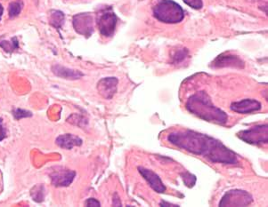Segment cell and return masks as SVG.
<instances>
[{"instance_id":"cell-1","label":"cell","mask_w":268,"mask_h":207,"mask_svg":"<svg viewBox=\"0 0 268 207\" xmlns=\"http://www.w3.org/2000/svg\"><path fill=\"white\" fill-rule=\"evenodd\" d=\"M168 141L181 150L192 154L202 156L212 163L223 165H236L237 156L229 150L221 141L203 133L185 130L171 132L168 135Z\"/></svg>"},{"instance_id":"cell-4","label":"cell","mask_w":268,"mask_h":207,"mask_svg":"<svg viewBox=\"0 0 268 207\" xmlns=\"http://www.w3.org/2000/svg\"><path fill=\"white\" fill-rule=\"evenodd\" d=\"M237 136L239 137L241 141H245L247 143L252 144V145L268 143V124H259V125H256L254 127L243 130L238 132Z\"/></svg>"},{"instance_id":"cell-18","label":"cell","mask_w":268,"mask_h":207,"mask_svg":"<svg viewBox=\"0 0 268 207\" xmlns=\"http://www.w3.org/2000/svg\"><path fill=\"white\" fill-rule=\"evenodd\" d=\"M188 51L186 49H182V50H179L178 52H176V53L173 56V62L174 63H180L181 62H183V60L187 56Z\"/></svg>"},{"instance_id":"cell-22","label":"cell","mask_w":268,"mask_h":207,"mask_svg":"<svg viewBox=\"0 0 268 207\" xmlns=\"http://www.w3.org/2000/svg\"><path fill=\"white\" fill-rule=\"evenodd\" d=\"M113 199H115V201L113 200V206H115V207H121L122 206V204H121V200H120V198H119L118 195L115 194Z\"/></svg>"},{"instance_id":"cell-8","label":"cell","mask_w":268,"mask_h":207,"mask_svg":"<svg viewBox=\"0 0 268 207\" xmlns=\"http://www.w3.org/2000/svg\"><path fill=\"white\" fill-rule=\"evenodd\" d=\"M138 172L143 176V179L147 181L148 184L152 190L156 191L157 193H164L166 191V186L161 181V178L155 172L149 170L147 168L139 166Z\"/></svg>"},{"instance_id":"cell-24","label":"cell","mask_w":268,"mask_h":207,"mask_svg":"<svg viewBox=\"0 0 268 207\" xmlns=\"http://www.w3.org/2000/svg\"><path fill=\"white\" fill-rule=\"evenodd\" d=\"M3 12H4V8H3L2 4H0V20H1V17H2V14H3Z\"/></svg>"},{"instance_id":"cell-16","label":"cell","mask_w":268,"mask_h":207,"mask_svg":"<svg viewBox=\"0 0 268 207\" xmlns=\"http://www.w3.org/2000/svg\"><path fill=\"white\" fill-rule=\"evenodd\" d=\"M23 2L17 0V1H14L12 3H10L9 8H8V13H9V16L11 18L16 17L18 16L22 9H23Z\"/></svg>"},{"instance_id":"cell-11","label":"cell","mask_w":268,"mask_h":207,"mask_svg":"<svg viewBox=\"0 0 268 207\" xmlns=\"http://www.w3.org/2000/svg\"><path fill=\"white\" fill-rule=\"evenodd\" d=\"M76 175V172L72 170L57 169L51 173L52 182L56 187H67L72 183Z\"/></svg>"},{"instance_id":"cell-2","label":"cell","mask_w":268,"mask_h":207,"mask_svg":"<svg viewBox=\"0 0 268 207\" xmlns=\"http://www.w3.org/2000/svg\"><path fill=\"white\" fill-rule=\"evenodd\" d=\"M186 109L198 118L208 122L225 124L228 116L212 103L210 96L205 92H198L188 99Z\"/></svg>"},{"instance_id":"cell-15","label":"cell","mask_w":268,"mask_h":207,"mask_svg":"<svg viewBox=\"0 0 268 207\" xmlns=\"http://www.w3.org/2000/svg\"><path fill=\"white\" fill-rule=\"evenodd\" d=\"M64 22V14L61 11H53L50 16V23L54 28L59 29L63 26Z\"/></svg>"},{"instance_id":"cell-20","label":"cell","mask_w":268,"mask_h":207,"mask_svg":"<svg viewBox=\"0 0 268 207\" xmlns=\"http://www.w3.org/2000/svg\"><path fill=\"white\" fill-rule=\"evenodd\" d=\"M87 207H101V204L96 199H89L86 202Z\"/></svg>"},{"instance_id":"cell-17","label":"cell","mask_w":268,"mask_h":207,"mask_svg":"<svg viewBox=\"0 0 268 207\" xmlns=\"http://www.w3.org/2000/svg\"><path fill=\"white\" fill-rule=\"evenodd\" d=\"M181 177L183 179V183L187 186L188 188H192L193 186L195 185L196 177L192 175V173H189V172L181 173Z\"/></svg>"},{"instance_id":"cell-19","label":"cell","mask_w":268,"mask_h":207,"mask_svg":"<svg viewBox=\"0 0 268 207\" xmlns=\"http://www.w3.org/2000/svg\"><path fill=\"white\" fill-rule=\"evenodd\" d=\"M183 2L189 5L190 7L197 9V10L202 8V6H203L202 0H183Z\"/></svg>"},{"instance_id":"cell-3","label":"cell","mask_w":268,"mask_h":207,"mask_svg":"<svg viewBox=\"0 0 268 207\" xmlns=\"http://www.w3.org/2000/svg\"><path fill=\"white\" fill-rule=\"evenodd\" d=\"M153 15L164 23H179L184 18L183 8L172 0H161L153 7Z\"/></svg>"},{"instance_id":"cell-23","label":"cell","mask_w":268,"mask_h":207,"mask_svg":"<svg viewBox=\"0 0 268 207\" xmlns=\"http://www.w3.org/2000/svg\"><path fill=\"white\" fill-rule=\"evenodd\" d=\"M160 206L161 207H178L177 205H173V204H170V203H167V202H161V204H160Z\"/></svg>"},{"instance_id":"cell-12","label":"cell","mask_w":268,"mask_h":207,"mask_svg":"<svg viewBox=\"0 0 268 207\" xmlns=\"http://www.w3.org/2000/svg\"><path fill=\"white\" fill-rule=\"evenodd\" d=\"M118 82L116 78H104L100 80L97 84L99 93L107 100L112 99L116 93Z\"/></svg>"},{"instance_id":"cell-13","label":"cell","mask_w":268,"mask_h":207,"mask_svg":"<svg viewBox=\"0 0 268 207\" xmlns=\"http://www.w3.org/2000/svg\"><path fill=\"white\" fill-rule=\"evenodd\" d=\"M52 71L57 77H60L62 79H65V80H79V79H81V77L84 76V74L81 71L71 70V69H68L66 67L61 66L58 64H55V65L52 67Z\"/></svg>"},{"instance_id":"cell-21","label":"cell","mask_w":268,"mask_h":207,"mask_svg":"<svg viewBox=\"0 0 268 207\" xmlns=\"http://www.w3.org/2000/svg\"><path fill=\"white\" fill-rule=\"evenodd\" d=\"M5 136H6V133H5V128L3 126L2 119H0V141H3Z\"/></svg>"},{"instance_id":"cell-14","label":"cell","mask_w":268,"mask_h":207,"mask_svg":"<svg viewBox=\"0 0 268 207\" xmlns=\"http://www.w3.org/2000/svg\"><path fill=\"white\" fill-rule=\"evenodd\" d=\"M56 144L65 150H72L74 147L81 146L82 140L73 134H63L56 139Z\"/></svg>"},{"instance_id":"cell-10","label":"cell","mask_w":268,"mask_h":207,"mask_svg":"<svg viewBox=\"0 0 268 207\" xmlns=\"http://www.w3.org/2000/svg\"><path fill=\"white\" fill-rule=\"evenodd\" d=\"M214 68H235L242 69L244 68V62L241 58L232 54H221L216 58L213 62Z\"/></svg>"},{"instance_id":"cell-6","label":"cell","mask_w":268,"mask_h":207,"mask_svg":"<svg viewBox=\"0 0 268 207\" xmlns=\"http://www.w3.org/2000/svg\"><path fill=\"white\" fill-rule=\"evenodd\" d=\"M73 28L77 33L90 37L94 32V17L90 13H79L73 16Z\"/></svg>"},{"instance_id":"cell-9","label":"cell","mask_w":268,"mask_h":207,"mask_svg":"<svg viewBox=\"0 0 268 207\" xmlns=\"http://www.w3.org/2000/svg\"><path fill=\"white\" fill-rule=\"evenodd\" d=\"M261 103L254 99H245L240 102H232L231 110L239 114H250L261 110Z\"/></svg>"},{"instance_id":"cell-7","label":"cell","mask_w":268,"mask_h":207,"mask_svg":"<svg viewBox=\"0 0 268 207\" xmlns=\"http://www.w3.org/2000/svg\"><path fill=\"white\" fill-rule=\"evenodd\" d=\"M117 25V16L112 9H109L101 13L98 19L99 31L103 37H112L115 32Z\"/></svg>"},{"instance_id":"cell-5","label":"cell","mask_w":268,"mask_h":207,"mask_svg":"<svg viewBox=\"0 0 268 207\" xmlns=\"http://www.w3.org/2000/svg\"><path fill=\"white\" fill-rule=\"evenodd\" d=\"M252 201V196L245 190H232L223 195L219 207H247Z\"/></svg>"}]
</instances>
